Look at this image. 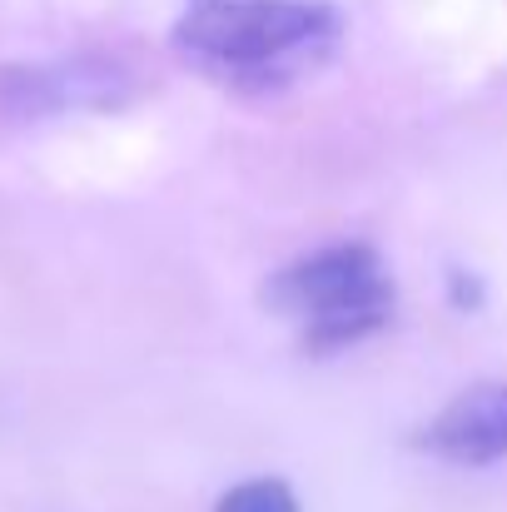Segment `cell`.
Wrapping results in <instances>:
<instances>
[{"label":"cell","mask_w":507,"mask_h":512,"mask_svg":"<svg viewBox=\"0 0 507 512\" xmlns=\"http://www.w3.org/2000/svg\"><path fill=\"white\" fill-rule=\"evenodd\" d=\"M214 512H299V498L284 478H249V483L229 488Z\"/></svg>","instance_id":"cell-5"},{"label":"cell","mask_w":507,"mask_h":512,"mask_svg":"<svg viewBox=\"0 0 507 512\" xmlns=\"http://www.w3.org/2000/svg\"><path fill=\"white\" fill-rule=\"evenodd\" d=\"M423 448L458 468H488L507 458V383H478L448 398L423 428Z\"/></svg>","instance_id":"cell-4"},{"label":"cell","mask_w":507,"mask_h":512,"mask_svg":"<svg viewBox=\"0 0 507 512\" xmlns=\"http://www.w3.org/2000/svg\"><path fill=\"white\" fill-rule=\"evenodd\" d=\"M125 90H130V80L110 60H60V65L0 70V110L5 115H55V110L115 105Z\"/></svg>","instance_id":"cell-3"},{"label":"cell","mask_w":507,"mask_h":512,"mask_svg":"<svg viewBox=\"0 0 507 512\" xmlns=\"http://www.w3.org/2000/svg\"><path fill=\"white\" fill-rule=\"evenodd\" d=\"M338 40L343 20L324 0H194L174 25L179 60L244 95L309 80Z\"/></svg>","instance_id":"cell-1"},{"label":"cell","mask_w":507,"mask_h":512,"mask_svg":"<svg viewBox=\"0 0 507 512\" xmlns=\"http://www.w3.org/2000/svg\"><path fill=\"white\" fill-rule=\"evenodd\" d=\"M264 299L304 329L309 348L329 353L383 329L393 309V284L368 244H329L284 264L264 284Z\"/></svg>","instance_id":"cell-2"}]
</instances>
